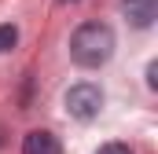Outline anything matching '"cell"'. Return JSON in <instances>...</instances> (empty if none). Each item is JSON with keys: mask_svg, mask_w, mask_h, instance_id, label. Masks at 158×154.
I'll list each match as a JSON object with an SVG mask.
<instances>
[{"mask_svg": "<svg viewBox=\"0 0 158 154\" xmlns=\"http://www.w3.org/2000/svg\"><path fill=\"white\" fill-rule=\"evenodd\" d=\"M22 154H63V147H59V140L48 128H33L22 140Z\"/></svg>", "mask_w": 158, "mask_h": 154, "instance_id": "cell-3", "label": "cell"}, {"mask_svg": "<svg viewBox=\"0 0 158 154\" xmlns=\"http://www.w3.org/2000/svg\"><path fill=\"white\" fill-rule=\"evenodd\" d=\"M114 55V30L103 26V22H85L74 30L70 37V59L85 66V70H96L103 66L107 59Z\"/></svg>", "mask_w": 158, "mask_h": 154, "instance_id": "cell-1", "label": "cell"}, {"mask_svg": "<svg viewBox=\"0 0 158 154\" xmlns=\"http://www.w3.org/2000/svg\"><path fill=\"white\" fill-rule=\"evenodd\" d=\"M15 40H19V30H15V26H0V55H4V51H11V48H15Z\"/></svg>", "mask_w": 158, "mask_h": 154, "instance_id": "cell-5", "label": "cell"}, {"mask_svg": "<svg viewBox=\"0 0 158 154\" xmlns=\"http://www.w3.org/2000/svg\"><path fill=\"white\" fill-rule=\"evenodd\" d=\"M96 154H132V151H129L125 143H103V147H99Z\"/></svg>", "mask_w": 158, "mask_h": 154, "instance_id": "cell-6", "label": "cell"}, {"mask_svg": "<svg viewBox=\"0 0 158 154\" xmlns=\"http://www.w3.org/2000/svg\"><path fill=\"white\" fill-rule=\"evenodd\" d=\"M66 110L70 117H77V121H92V117H99L103 110V92H99V84H74L70 92H66Z\"/></svg>", "mask_w": 158, "mask_h": 154, "instance_id": "cell-2", "label": "cell"}, {"mask_svg": "<svg viewBox=\"0 0 158 154\" xmlns=\"http://www.w3.org/2000/svg\"><path fill=\"white\" fill-rule=\"evenodd\" d=\"M158 66H155V63H151V66H147V84H151V88H158Z\"/></svg>", "mask_w": 158, "mask_h": 154, "instance_id": "cell-7", "label": "cell"}, {"mask_svg": "<svg viewBox=\"0 0 158 154\" xmlns=\"http://www.w3.org/2000/svg\"><path fill=\"white\" fill-rule=\"evenodd\" d=\"M125 11H129V18H132V26H151L155 22V11H158V4L155 0H125Z\"/></svg>", "mask_w": 158, "mask_h": 154, "instance_id": "cell-4", "label": "cell"}]
</instances>
